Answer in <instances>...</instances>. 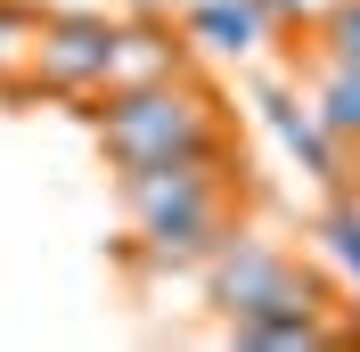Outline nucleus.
<instances>
[{"mask_svg": "<svg viewBox=\"0 0 360 352\" xmlns=\"http://www.w3.org/2000/svg\"><path fill=\"white\" fill-rule=\"evenodd\" d=\"M254 115L270 123V139L287 148L295 172H311L319 189H352V156L328 139V123L311 115V99H303V90H287V82H254Z\"/></svg>", "mask_w": 360, "mask_h": 352, "instance_id": "423d86ee", "label": "nucleus"}, {"mask_svg": "<svg viewBox=\"0 0 360 352\" xmlns=\"http://www.w3.org/2000/svg\"><path fill=\"white\" fill-rule=\"evenodd\" d=\"M66 107L90 123L107 172H131V164H156V156H188V148L238 139L221 82H205L197 66L164 74V82H131V90H90V99H66Z\"/></svg>", "mask_w": 360, "mask_h": 352, "instance_id": "f03ea898", "label": "nucleus"}, {"mask_svg": "<svg viewBox=\"0 0 360 352\" xmlns=\"http://www.w3.org/2000/svg\"><path fill=\"white\" fill-rule=\"evenodd\" d=\"M311 74V115L328 123L344 156H360V66H336V58H303Z\"/></svg>", "mask_w": 360, "mask_h": 352, "instance_id": "6e6552de", "label": "nucleus"}, {"mask_svg": "<svg viewBox=\"0 0 360 352\" xmlns=\"http://www.w3.org/2000/svg\"><path fill=\"white\" fill-rule=\"evenodd\" d=\"M107 33L115 17L107 8H49L41 17V49H33V74H25V99L17 107H41V99H90L98 74H107Z\"/></svg>", "mask_w": 360, "mask_h": 352, "instance_id": "20e7f679", "label": "nucleus"}, {"mask_svg": "<svg viewBox=\"0 0 360 352\" xmlns=\"http://www.w3.org/2000/svg\"><path fill=\"white\" fill-rule=\"evenodd\" d=\"M352 189H360V156H352Z\"/></svg>", "mask_w": 360, "mask_h": 352, "instance_id": "ddd939ff", "label": "nucleus"}, {"mask_svg": "<svg viewBox=\"0 0 360 352\" xmlns=\"http://www.w3.org/2000/svg\"><path fill=\"white\" fill-rule=\"evenodd\" d=\"M246 148H188V156H156L115 172V205L131 221V238H115V263L131 279H172V270H205V254L246 221Z\"/></svg>", "mask_w": 360, "mask_h": 352, "instance_id": "f257e3e1", "label": "nucleus"}, {"mask_svg": "<svg viewBox=\"0 0 360 352\" xmlns=\"http://www.w3.org/2000/svg\"><path fill=\"white\" fill-rule=\"evenodd\" d=\"M41 17H49V0H0V99L8 107L25 99L33 49H41Z\"/></svg>", "mask_w": 360, "mask_h": 352, "instance_id": "1a4fd4ad", "label": "nucleus"}, {"mask_svg": "<svg viewBox=\"0 0 360 352\" xmlns=\"http://www.w3.org/2000/svg\"><path fill=\"white\" fill-rule=\"evenodd\" d=\"M311 238H319V254L344 270V295H352V311H360V189H328Z\"/></svg>", "mask_w": 360, "mask_h": 352, "instance_id": "9d476101", "label": "nucleus"}, {"mask_svg": "<svg viewBox=\"0 0 360 352\" xmlns=\"http://www.w3.org/2000/svg\"><path fill=\"white\" fill-rule=\"evenodd\" d=\"M205 303H213V320L221 328H246V320H278V311H336V295H328V279H319L295 246L262 238V230H229L213 254H205Z\"/></svg>", "mask_w": 360, "mask_h": 352, "instance_id": "7ed1b4c3", "label": "nucleus"}, {"mask_svg": "<svg viewBox=\"0 0 360 352\" xmlns=\"http://www.w3.org/2000/svg\"><path fill=\"white\" fill-rule=\"evenodd\" d=\"M123 8H180V0H123Z\"/></svg>", "mask_w": 360, "mask_h": 352, "instance_id": "f8f14e48", "label": "nucleus"}, {"mask_svg": "<svg viewBox=\"0 0 360 352\" xmlns=\"http://www.w3.org/2000/svg\"><path fill=\"white\" fill-rule=\"evenodd\" d=\"M172 17H180V33H188L197 58H238V66H246L254 49L270 42V17L254 0H180Z\"/></svg>", "mask_w": 360, "mask_h": 352, "instance_id": "0eeeda50", "label": "nucleus"}, {"mask_svg": "<svg viewBox=\"0 0 360 352\" xmlns=\"http://www.w3.org/2000/svg\"><path fill=\"white\" fill-rule=\"evenodd\" d=\"M311 58L360 66V0H328V8L311 17Z\"/></svg>", "mask_w": 360, "mask_h": 352, "instance_id": "9b49d317", "label": "nucleus"}, {"mask_svg": "<svg viewBox=\"0 0 360 352\" xmlns=\"http://www.w3.org/2000/svg\"><path fill=\"white\" fill-rule=\"evenodd\" d=\"M197 66V49L180 33L172 8H123L107 33V74L98 90H131V82H164V74H188Z\"/></svg>", "mask_w": 360, "mask_h": 352, "instance_id": "39448f33", "label": "nucleus"}]
</instances>
